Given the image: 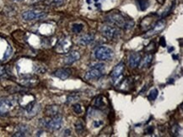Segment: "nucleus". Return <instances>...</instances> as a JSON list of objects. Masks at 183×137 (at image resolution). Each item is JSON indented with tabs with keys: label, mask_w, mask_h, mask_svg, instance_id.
<instances>
[{
	"label": "nucleus",
	"mask_w": 183,
	"mask_h": 137,
	"mask_svg": "<svg viewBox=\"0 0 183 137\" xmlns=\"http://www.w3.org/2000/svg\"><path fill=\"white\" fill-rule=\"evenodd\" d=\"M105 71V65L102 63H96L92 66L90 69L84 74V78L88 81L100 78Z\"/></svg>",
	"instance_id": "7ed1b4c3"
},
{
	"label": "nucleus",
	"mask_w": 183,
	"mask_h": 137,
	"mask_svg": "<svg viewBox=\"0 0 183 137\" xmlns=\"http://www.w3.org/2000/svg\"><path fill=\"white\" fill-rule=\"evenodd\" d=\"M52 2H54V3H62L63 0H52Z\"/></svg>",
	"instance_id": "2f4dec72"
},
{
	"label": "nucleus",
	"mask_w": 183,
	"mask_h": 137,
	"mask_svg": "<svg viewBox=\"0 0 183 137\" xmlns=\"http://www.w3.org/2000/svg\"><path fill=\"white\" fill-rule=\"evenodd\" d=\"M94 106L97 109H102L105 106V99L103 96H98L94 99Z\"/></svg>",
	"instance_id": "6ab92c4d"
},
{
	"label": "nucleus",
	"mask_w": 183,
	"mask_h": 137,
	"mask_svg": "<svg viewBox=\"0 0 183 137\" xmlns=\"http://www.w3.org/2000/svg\"><path fill=\"white\" fill-rule=\"evenodd\" d=\"M38 83V79L34 76H26L23 79V84L26 86H34Z\"/></svg>",
	"instance_id": "dca6fc26"
},
{
	"label": "nucleus",
	"mask_w": 183,
	"mask_h": 137,
	"mask_svg": "<svg viewBox=\"0 0 183 137\" xmlns=\"http://www.w3.org/2000/svg\"><path fill=\"white\" fill-rule=\"evenodd\" d=\"M101 34L108 40L117 39L121 36V31L116 26L113 25H104L101 29Z\"/></svg>",
	"instance_id": "423d86ee"
},
{
	"label": "nucleus",
	"mask_w": 183,
	"mask_h": 137,
	"mask_svg": "<svg viewBox=\"0 0 183 137\" xmlns=\"http://www.w3.org/2000/svg\"><path fill=\"white\" fill-rule=\"evenodd\" d=\"M172 50H174V47H170V49L168 50V51H169V52H170V51H172Z\"/></svg>",
	"instance_id": "473e14b6"
},
{
	"label": "nucleus",
	"mask_w": 183,
	"mask_h": 137,
	"mask_svg": "<svg viewBox=\"0 0 183 137\" xmlns=\"http://www.w3.org/2000/svg\"><path fill=\"white\" fill-rule=\"evenodd\" d=\"M75 129H76L77 133L79 134V133H82V132L84 130V126L82 122L78 121V122H77V123L75 124Z\"/></svg>",
	"instance_id": "b1692460"
},
{
	"label": "nucleus",
	"mask_w": 183,
	"mask_h": 137,
	"mask_svg": "<svg viewBox=\"0 0 183 137\" xmlns=\"http://www.w3.org/2000/svg\"><path fill=\"white\" fill-rule=\"evenodd\" d=\"M29 132H30V130H29L28 126L24 125H20L17 127V130L14 134L13 136H26Z\"/></svg>",
	"instance_id": "2eb2a0df"
},
{
	"label": "nucleus",
	"mask_w": 183,
	"mask_h": 137,
	"mask_svg": "<svg viewBox=\"0 0 183 137\" xmlns=\"http://www.w3.org/2000/svg\"><path fill=\"white\" fill-rule=\"evenodd\" d=\"M157 96H158V90H157L156 88H153L149 92V93L148 95V99H149V100H150V101H154V100L156 99Z\"/></svg>",
	"instance_id": "412c9836"
},
{
	"label": "nucleus",
	"mask_w": 183,
	"mask_h": 137,
	"mask_svg": "<svg viewBox=\"0 0 183 137\" xmlns=\"http://www.w3.org/2000/svg\"><path fill=\"white\" fill-rule=\"evenodd\" d=\"M78 99V95L72 94V95H70V96L68 98V103H70V102H73V101H75V100H77Z\"/></svg>",
	"instance_id": "cd10ccee"
},
{
	"label": "nucleus",
	"mask_w": 183,
	"mask_h": 137,
	"mask_svg": "<svg viewBox=\"0 0 183 137\" xmlns=\"http://www.w3.org/2000/svg\"><path fill=\"white\" fill-rule=\"evenodd\" d=\"M79 59H80V53L76 50H73V51L69 52L64 57L63 62L66 65H71L78 61Z\"/></svg>",
	"instance_id": "9b49d317"
},
{
	"label": "nucleus",
	"mask_w": 183,
	"mask_h": 137,
	"mask_svg": "<svg viewBox=\"0 0 183 137\" xmlns=\"http://www.w3.org/2000/svg\"><path fill=\"white\" fill-rule=\"evenodd\" d=\"M73 110L77 114H80L83 111L82 110V107H81V105L79 103H75V104L73 105Z\"/></svg>",
	"instance_id": "393cba45"
},
{
	"label": "nucleus",
	"mask_w": 183,
	"mask_h": 137,
	"mask_svg": "<svg viewBox=\"0 0 183 137\" xmlns=\"http://www.w3.org/2000/svg\"><path fill=\"white\" fill-rule=\"evenodd\" d=\"M141 62V56L138 53H131L128 57V64L131 68H136L139 66Z\"/></svg>",
	"instance_id": "f8f14e48"
},
{
	"label": "nucleus",
	"mask_w": 183,
	"mask_h": 137,
	"mask_svg": "<svg viewBox=\"0 0 183 137\" xmlns=\"http://www.w3.org/2000/svg\"><path fill=\"white\" fill-rule=\"evenodd\" d=\"M95 56L101 61H109L113 58L114 51L107 46H100L95 51Z\"/></svg>",
	"instance_id": "20e7f679"
},
{
	"label": "nucleus",
	"mask_w": 183,
	"mask_h": 137,
	"mask_svg": "<svg viewBox=\"0 0 183 137\" xmlns=\"http://www.w3.org/2000/svg\"><path fill=\"white\" fill-rule=\"evenodd\" d=\"M138 5H139V8L141 10H145L148 9L149 3V1L148 0H138Z\"/></svg>",
	"instance_id": "4be33fe9"
},
{
	"label": "nucleus",
	"mask_w": 183,
	"mask_h": 137,
	"mask_svg": "<svg viewBox=\"0 0 183 137\" xmlns=\"http://www.w3.org/2000/svg\"><path fill=\"white\" fill-rule=\"evenodd\" d=\"M53 75L62 80H65L71 75V71L68 68H60L53 73Z\"/></svg>",
	"instance_id": "ddd939ff"
},
{
	"label": "nucleus",
	"mask_w": 183,
	"mask_h": 137,
	"mask_svg": "<svg viewBox=\"0 0 183 137\" xmlns=\"http://www.w3.org/2000/svg\"><path fill=\"white\" fill-rule=\"evenodd\" d=\"M46 113L49 117H53L57 114H59V108L57 105H52V106H47L46 108Z\"/></svg>",
	"instance_id": "a211bd4d"
},
{
	"label": "nucleus",
	"mask_w": 183,
	"mask_h": 137,
	"mask_svg": "<svg viewBox=\"0 0 183 137\" xmlns=\"http://www.w3.org/2000/svg\"><path fill=\"white\" fill-rule=\"evenodd\" d=\"M47 13L45 12H38L34 10H29L22 13V18L26 21H32V20H39L46 18Z\"/></svg>",
	"instance_id": "0eeeda50"
},
{
	"label": "nucleus",
	"mask_w": 183,
	"mask_h": 137,
	"mask_svg": "<svg viewBox=\"0 0 183 137\" xmlns=\"http://www.w3.org/2000/svg\"><path fill=\"white\" fill-rule=\"evenodd\" d=\"M182 128L179 125H174L170 128V135L172 136H182Z\"/></svg>",
	"instance_id": "aec40b11"
},
{
	"label": "nucleus",
	"mask_w": 183,
	"mask_h": 137,
	"mask_svg": "<svg viewBox=\"0 0 183 137\" xmlns=\"http://www.w3.org/2000/svg\"></svg>",
	"instance_id": "f704fd0d"
},
{
	"label": "nucleus",
	"mask_w": 183,
	"mask_h": 137,
	"mask_svg": "<svg viewBox=\"0 0 183 137\" xmlns=\"http://www.w3.org/2000/svg\"><path fill=\"white\" fill-rule=\"evenodd\" d=\"M101 125H102V121H100V122L95 121V122H94V126L95 127H99Z\"/></svg>",
	"instance_id": "7c9ffc66"
},
{
	"label": "nucleus",
	"mask_w": 183,
	"mask_h": 137,
	"mask_svg": "<svg viewBox=\"0 0 183 137\" xmlns=\"http://www.w3.org/2000/svg\"><path fill=\"white\" fill-rule=\"evenodd\" d=\"M63 134H64V136H70V134H71V130H66L65 131L63 132Z\"/></svg>",
	"instance_id": "c756f323"
},
{
	"label": "nucleus",
	"mask_w": 183,
	"mask_h": 137,
	"mask_svg": "<svg viewBox=\"0 0 183 137\" xmlns=\"http://www.w3.org/2000/svg\"><path fill=\"white\" fill-rule=\"evenodd\" d=\"M14 1H15V2H22L24 0H14Z\"/></svg>",
	"instance_id": "72a5a7b5"
},
{
	"label": "nucleus",
	"mask_w": 183,
	"mask_h": 137,
	"mask_svg": "<svg viewBox=\"0 0 183 137\" xmlns=\"http://www.w3.org/2000/svg\"><path fill=\"white\" fill-rule=\"evenodd\" d=\"M153 131H154V127L153 126H149V127L146 128L144 133L147 134V135H151L153 133Z\"/></svg>",
	"instance_id": "bb28decb"
},
{
	"label": "nucleus",
	"mask_w": 183,
	"mask_h": 137,
	"mask_svg": "<svg viewBox=\"0 0 183 137\" xmlns=\"http://www.w3.org/2000/svg\"><path fill=\"white\" fill-rule=\"evenodd\" d=\"M17 104V100L13 98H6L0 99V115L4 116L10 112Z\"/></svg>",
	"instance_id": "39448f33"
},
{
	"label": "nucleus",
	"mask_w": 183,
	"mask_h": 137,
	"mask_svg": "<svg viewBox=\"0 0 183 137\" xmlns=\"http://www.w3.org/2000/svg\"><path fill=\"white\" fill-rule=\"evenodd\" d=\"M153 62V56L151 54H147L144 57V59H141L140 62V66H142L143 68H148L150 66L151 63Z\"/></svg>",
	"instance_id": "f3484780"
},
{
	"label": "nucleus",
	"mask_w": 183,
	"mask_h": 137,
	"mask_svg": "<svg viewBox=\"0 0 183 137\" xmlns=\"http://www.w3.org/2000/svg\"><path fill=\"white\" fill-rule=\"evenodd\" d=\"M83 27L84 26L82 24H74L72 26V31L75 34H78L83 30Z\"/></svg>",
	"instance_id": "5701e85b"
},
{
	"label": "nucleus",
	"mask_w": 183,
	"mask_h": 137,
	"mask_svg": "<svg viewBox=\"0 0 183 137\" xmlns=\"http://www.w3.org/2000/svg\"><path fill=\"white\" fill-rule=\"evenodd\" d=\"M72 41L68 38H64L60 40L56 46V51L59 54H66L68 53L72 48Z\"/></svg>",
	"instance_id": "6e6552de"
},
{
	"label": "nucleus",
	"mask_w": 183,
	"mask_h": 137,
	"mask_svg": "<svg viewBox=\"0 0 183 137\" xmlns=\"http://www.w3.org/2000/svg\"><path fill=\"white\" fill-rule=\"evenodd\" d=\"M94 40H95L94 34L90 33V34H86V35H84V36H83L79 38L78 43V45H80L82 46H86L90 45Z\"/></svg>",
	"instance_id": "4468645a"
},
{
	"label": "nucleus",
	"mask_w": 183,
	"mask_h": 137,
	"mask_svg": "<svg viewBox=\"0 0 183 137\" xmlns=\"http://www.w3.org/2000/svg\"><path fill=\"white\" fill-rule=\"evenodd\" d=\"M63 123V118L60 114H57L56 116L50 117L49 119L46 120H41V124L42 126L47 128L50 130H57L61 128Z\"/></svg>",
	"instance_id": "f03ea898"
},
{
	"label": "nucleus",
	"mask_w": 183,
	"mask_h": 137,
	"mask_svg": "<svg viewBox=\"0 0 183 137\" xmlns=\"http://www.w3.org/2000/svg\"><path fill=\"white\" fill-rule=\"evenodd\" d=\"M105 19V21L110 25L123 29H130L134 25L133 21L127 19L120 13H111L108 15H106Z\"/></svg>",
	"instance_id": "f257e3e1"
},
{
	"label": "nucleus",
	"mask_w": 183,
	"mask_h": 137,
	"mask_svg": "<svg viewBox=\"0 0 183 137\" xmlns=\"http://www.w3.org/2000/svg\"><path fill=\"white\" fill-rule=\"evenodd\" d=\"M165 27V22L164 20H160L159 22H157L156 24L155 25V26L149 30L145 35H144V37L148 38V37H151L153 36H155L157 34L160 33Z\"/></svg>",
	"instance_id": "9d476101"
},
{
	"label": "nucleus",
	"mask_w": 183,
	"mask_h": 137,
	"mask_svg": "<svg viewBox=\"0 0 183 137\" xmlns=\"http://www.w3.org/2000/svg\"><path fill=\"white\" fill-rule=\"evenodd\" d=\"M159 44H160V45H161V46H163V47H165V46H166V43H165V38L161 37V39H160V41H159Z\"/></svg>",
	"instance_id": "c85d7f7f"
},
{
	"label": "nucleus",
	"mask_w": 183,
	"mask_h": 137,
	"mask_svg": "<svg viewBox=\"0 0 183 137\" xmlns=\"http://www.w3.org/2000/svg\"><path fill=\"white\" fill-rule=\"evenodd\" d=\"M124 69H125V65L122 62L118 63L117 65L114 67V69L112 70V72L111 73V77L114 83H118V81L122 78V77L123 75Z\"/></svg>",
	"instance_id": "1a4fd4ad"
},
{
	"label": "nucleus",
	"mask_w": 183,
	"mask_h": 137,
	"mask_svg": "<svg viewBox=\"0 0 183 137\" xmlns=\"http://www.w3.org/2000/svg\"><path fill=\"white\" fill-rule=\"evenodd\" d=\"M7 77V73H6V70L5 67L3 66H0V79L5 78Z\"/></svg>",
	"instance_id": "a878e982"
}]
</instances>
